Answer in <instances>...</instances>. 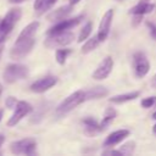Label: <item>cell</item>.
Wrapping results in <instances>:
<instances>
[{"mask_svg":"<svg viewBox=\"0 0 156 156\" xmlns=\"http://www.w3.org/2000/svg\"><path fill=\"white\" fill-rule=\"evenodd\" d=\"M39 26H40V23L38 21H33V22L28 23L20 32L16 41L13 43V45L9 52L11 60H13V61L23 60L32 52V50L35 45V41H37L35 34L39 29Z\"/></svg>","mask_w":156,"mask_h":156,"instance_id":"6da1fadb","label":"cell"},{"mask_svg":"<svg viewBox=\"0 0 156 156\" xmlns=\"http://www.w3.org/2000/svg\"><path fill=\"white\" fill-rule=\"evenodd\" d=\"M85 101V90H76L72 94H69L65 100H62L55 108L56 117H63L67 113H69L72 110H74L78 105L83 104Z\"/></svg>","mask_w":156,"mask_h":156,"instance_id":"7a4b0ae2","label":"cell"},{"mask_svg":"<svg viewBox=\"0 0 156 156\" xmlns=\"http://www.w3.org/2000/svg\"><path fill=\"white\" fill-rule=\"evenodd\" d=\"M29 77V68L21 63H9L2 73V79L7 84H13L18 80L27 79Z\"/></svg>","mask_w":156,"mask_h":156,"instance_id":"3957f363","label":"cell"},{"mask_svg":"<svg viewBox=\"0 0 156 156\" xmlns=\"http://www.w3.org/2000/svg\"><path fill=\"white\" fill-rule=\"evenodd\" d=\"M74 39V34L71 30H65L60 33H54V34H48L44 45L48 49H60L69 45Z\"/></svg>","mask_w":156,"mask_h":156,"instance_id":"277c9868","label":"cell"},{"mask_svg":"<svg viewBox=\"0 0 156 156\" xmlns=\"http://www.w3.org/2000/svg\"><path fill=\"white\" fill-rule=\"evenodd\" d=\"M10 151L15 155H35L37 154V140L33 138H24L10 143Z\"/></svg>","mask_w":156,"mask_h":156,"instance_id":"5b68a950","label":"cell"},{"mask_svg":"<svg viewBox=\"0 0 156 156\" xmlns=\"http://www.w3.org/2000/svg\"><path fill=\"white\" fill-rule=\"evenodd\" d=\"M132 66H133V72L134 76L138 79L144 78L149 71H150V62L149 58L146 57V55L143 51H136L133 54L132 57Z\"/></svg>","mask_w":156,"mask_h":156,"instance_id":"8992f818","label":"cell"},{"mask_svg":"<svg viewBox=\"0 0 156 156\" xmlns=\"http://www.w3.org/2000/svg\"><path fill=\"white\" fill-rule=\"evenodd\" d=\"M22 16V10L20 7H13L11 9L1 20H0V34H6L9 35L16 23L20 21Z\"/></svg>","mask_w":156,"mask_h":156,"instance_id":"52a82bcc","label":"cell"},{"mask_svg":"<svg viewBox=\"0 0 156 156\" xmlns=\"http://www.w3.org/2000/svg\"><path fill=\"white\" fill-rule=\"evenodd\" d=\"M33 112V106L24 100H18L17 105L13 108V113L11 115V117L7 121V126L9 127H15L16 124H18L24 117H27L29 113Z\"/></svg>","mask_w":156,"mask_h":156,"instance_id":"ba28073f","label":"cell"},{"mask_svg":"<svg viewBox=\"0 0 156 156\" xmlns=\"http://www.w3.org/2000/svg\"><path fill=\"white\" fill-rule=\"evenodd\" d=\"M85 15H78L73 18H65L60 22H56L52 27H50L46 32V34H54V33H60V32H65V30H71L72 28H74L76 26H78L83 20H84Z\"/></svg>","mask_w":156,"mask_h":156,"instance_id":"9c48e42d","label":"cell"},{"mask_svg":"<svg viewBox=\"0 0 156 156\" xmlns=\"http://www.w3.org/2000/svg\"><path fill=\"white\" fill-rule=\"evenodd\" d=\"M58 82V78L56 76H52V74H46L41 78H39L38 80L33 82L30 85H29V89L30 91L33 93H37V94H41V93H45L48 91L49 89H51L52 87H55Z\"/></svg>","mask_w":156,"mask_h":156,"instance_id":"30bf717a","label":"cell"},{"mask_svg":"<svg viewBox=\"0 0 156 156\" xmlns=\"http://www.w3.org/2000/svg\"><path fill=\"white\" fill-rule=\"evenodd\" d=\"M113 65H115L113 58L111 56H105L100 61V63L96 66L95 71L91 73V78L95 79V80H104V79H106L110 76V73L112 72Z\"/></svg>","mask_w":156,"mask_h":156,"instance_id":"8fae6325","label":"cell"},{"mask_svg":"<svg viewBox=\"0 0 156 156\" xmlns=\"http://www.w3.org/2000/svg\"><path fill=\"white\" fill-rule=\"evenodd\" d=\"M115 16V10L113 9H108L101 17V21L99 23V28H98V38L100 39V41H105L110 34V29L112 26V20Z\"/></svg>","mask_w":156,"mask_h":156,"instance_id":"7c38bea8","label":"cell"},{"mask_svg":"<svg viewBox=\"0 0 156 156\" xmlns=\"http://www.w3.org/2000/svg\"><path fill=\"white\" fill-rule=\"evenodd\" d=\"M80 124L83 126V132L88 136H95L96 134L104 132L105 129L101 127V124L93 117H85L80 121Z\"/></svg>","mask_w":156,"mask_h":156,"instance_id":"4fadbf2b","label":"cell"},{"mask_svg":"<svg viewBox=\"0 0 156 156\" xmlns=\"http://www.w3.org/2000/svg\"><path fill=\"white\" fill-rule=\"evenodd\" d=\"M129 134H130V132L128 129H126V128L115 130V132L110 133L106 136V139L104 140V146L107 147V149L108 147H113V146L118 145L119 143H122L127 136H129Z\"/></svg>","mask_w":156,"mask_h":156,"instance_id":"5bb4252c","label":"cell"},{"mask_svg":"<svg viewBox=\"0 0 156 156\" xmlns=\"http://www.w3.org/2000/svg\"><path fill=\"white\" fill-rule=\"evenodd\" d=\"M72 10H73V5L68 4V5H65V6H61V7L56 9V10L50 11L49 15L46 16V18H48V21L56 23V22H60V21H62L65 18H68V16L71 15Z\"/></svg>","mask_w":156,"mask_h":156,"instance_id":"9a60e30c","label":"cell"},{"mask_svg":"<svg viewBox=\"0 0 156 156\" xmlns=\"http://www.w3.org/2000/svg\"><path fill=\"white\" fill-rule=\"evenodd\" d=\"M154 10H155V4L150 2L149 0H140L135 6H133L129 10V15H140V16H144V15L151 13Z\"/></svg>","mask_w":156,"mask_h":156,"instance_id":"2e32d148","label":"cell"},{"mask_svg":"<svg viewBox=\"0 0 156 156\" xmlns=\"http://www.w3.org/2000/svg\"><path fill=\"white\" fill-rule=\"evenodd\" d=\"M107 95H108V89L106 87L96 85V87H93V88L85 90V101L102 99V98H105Z\"/></svg>","mask_w":156,"mask_h":156,"instance_id":"e0dca14e","label":"cell"},{"mask_svg":"<svg viewBox=\"0 0 156 156\" xmlns=\"http://www.w3.org/2000/svg\"><path fill=\"white\" fill-rule=\"evenodd\" d=\"M140 95V91L139 90H133V91H129V93H124V94H119V95H115L112 98L108 99V101L111 104H116V105H122V104H126L128 101H133L135 100L136 98H139Z\"/></svg>","mask_w":156,"mask_h":156,"instance_id":"ac0fdd59","label":"cell"},{"mask_svg":"<svg viewBox=\"0 0 156 156\" xmlns=\"http://www.w3.org/2000/svg\"><path fill=\"white\" fill-rule=\"evenodd\" d=\"M56 2H57V0H34V4H33L34 12L38 16H41L45 12H48L49 10H51Z\"/></svg>","mask_w":156,"mask_h":156,"instance_id":"d6986e66","label":"cell"},{"mask_svg":"<svg viewBox=\"0 0 156 156\" xmlns=\"http://www.w3.org/2000/svg\"><path fill=\"white\" fill-rule=\"evenodd\" d=\"M100 43H101V41H100V39L98 38V34L94 35V37H91V38H88V39L84 41V44H83V46H82V49H80L82 54H89V52L94 51V50L99 46Z\"/></svg>","mask_w":156,"mask_h":156,"instance_id":"ffe728a7","label":"cell"},{"mask_svg":"<svg viewBox=\"0 0 156 156\" xmlns=\"http://www.w3.org/2000/svg\"><path fill=\"white\" fill-rule=\"evenodd\" d=\"M116 117H117V111H116V108H113V107H107V108L105 110L104 116H102V119H101V122H100L101 127H102L104 129H106V128L112 123V121H113Z\"/></svg>","mask_w":156,"mask_h":156,"instance_id":"44dd1931","label":"cell"},{"mask_svg":"<svg viewBox=\"0 0 156 156\" xmlns=\"http://www.w3.org/2000/svg\"><path fill=\"white\" fill-rule=\"evenodd\" d=\"M72 52H73V50H72V49H68V48H66V46L57 49L56 52H55V60H56V62H57L58 65L63 66V65L66 63L68 56H69Z\"/></svg>","mask_w":156,"mask_h":156,"instance_id":"7402d4cb","label":"cell"},{"mask_svg":"<svg viewBox=\"0 0 156 156\" xmlns=\"http://www.w3.org/2000/svg\"><path fill=\"white\" fill-rule=\"evenodd\" d=\"M46 111H48L46 105H45V104H40L35 110H33V115H32L30 122H32V123H39V122L43 119V117L45 116Z\"/></svg>","mask_w":156,"mask_h":156,"instance_id":"603a6c76","label":"cell"},{"mask_svg":"<svg viewBox=\"0 0 156 156\" xmlns=\"http://www.w3.org/2000/svg\"><path fill=\"white\" fill-rule=\"evenodd\" d=\"M91 30H93V23H91V22H87V23L83 26L82 30L79 32V35H78L77 41H78V43H83V41H85V40L90 37Z\"/></svg>","mask_w":156,"mask_h":156,"instance_id":"cb8c5ba5","label":"cell"},{"mask_svg":"<svg viewBox=\"0 0 156 156\" xmlns=\"http://www.w3.org/2000/svg\"><path fill=\"white\" fill-rule=\"evenodd\" d=\"M135 147H136V143H135V141H133V140H130V141H127L126 144H123L122 146H119V149H118V150L121 151V154H122V155L128 156V155L134 154Z\"/></svg>","mask_w":156,"mask_h":156,"instance_id":"d4e9b609","label":"cell"},{"mask_svg":"<svg viewBox=\"0 0 156 156\" xmlns=\"http://www.w3.org/2000/svg\"><path fill=\"white\" fill-rule=\"evenodd\" d=\"M141 107L143 108H150L151 106L156 105V96H147V98H144L140 102Z\"/></svg>","mask_w":156,"mask_h":156,"instance_id":"484cf974","label":"cell"},{"mask_svg":"<svg viewBox=\"0 0 156 156\" xmlns=\"http://www.w3.org/2000/svg\"><path fill=\"white\" fill-rule=\"evenodd\" d=\"M17 102H18V100H17L15 96H7V98L5 99V106H6L9 110H13L15 106L17 105Z\"/></svg>","mask_w":156,"mask_h":156,"instance_id":"4316f807","label":"cell"},{"mask_svg":"<svg viewBox=\"0 0 156 156\" xmlns=\"http://www.w3.org/2000/svg\"><path fill=\"white\" fill-rule=\"evenodd\" d=\"M145 24H146V27H147V29H149V33H150L151 38L156 40V26H155L152 22H149V21H146Z\"/></svg>","mask_w":156,"mask_h":156,"instance_id":"83f0119b","label":"cell"},{"mask_svg":"<svg viewBox=\"0 0 156 156\" xmlns=\"http://www.w3.org/2000/svg\"><path fill=\"white\" fill-rule=\"evenodd\" d=\"M102 155H118V156H123L119 150H115V149H112V147H108V150H105V151L102 152Z\"/></svg>","mask_w":156,"mask_h":156,"instance_id":"f1b7e54d","label":"cell"},{"mask_svg":"<svg viewBox=\"0 0 156 156\" xmlns=\"http://www.w3.org/2000/svg\"><path fill=\"white\" fill-rule=\"evenodd\" d=\"M150 84H151V87L154 88V89H156V73L154 74V77L151 78V82H150Z\"/></svg>","mask_w":156,"mask_h":156,"instance_id":"f546056e","label":"cell"},{"mask_svg":"<svg viewBox=\"0 0 156 156\" xmlns=\"http://www.w3.org/2000/svg\"><path fill=\"white\" fill-rule=\"evenodd\" d=\"M24 1H27V0H9L10 4H22Z\"/></svg>","mask_w":156,"mask_h":156,"instance_id":"4dcf8cb0","label":"cell"},{"mask_svg":"<svg viewBox=\"0 0 156 156\" xmlns=\"http://www.w3.org/2000/svg\"><path fill=\"white\" fill-rule=\"evenodd\" d=\"M79 1H80V0H68V2H69L71 5H77Z\"/></svg>","mask_w":156,"mask_h":156,"instance_id":"1f68e13d","label":"cell"},{"mask_svg":"<svg viewBox=\"0 0 156 156\" xmlns=\"http://www.w3.org/2000/svg\"><path fill=\"white\" fill-rule=\"evenodd\" d=\"M4 141H5V136H4L2 134H0V147H1V145L4 144Z\"/></svg>","mask_w":156,"mask_h":156,"instance_id":"d6a6232c","label":"cell"},{"mask_svg":"<svg viewBox=\"0 0 156 156\" xmlns=\"http://www.w3.org/2000/svg\"><path fill=\"white\" fill-rule=\"evenodd\" d=\"M152 133L156 135V123H155V124H154V127H152Z\"/></svg>","mask_w":156,"mask_h":156,"instance_id":"836d02e7","label":"cell"},{"mask_svg":"<svg viewBox=\"0 0 156 156\" xmlns=\"http://www.w3.org/2000/svg\"><path fill=\"white\" fill-rule=\"evenodd\" d=\"M151 118H152V119H155V121H156V111H155V112H154V113H152V117H151Z\"/></svg>","mask_w":156,"mask_h":156,"instance_id":"e575fe53","label":"cell"},{"mask_svg":"<svg viewBox=\"0 0 156 156\" xmlns=\"http://www.w3.org/2000/svg\"><path fill=\"white\" fill-rule=\"evenodd\" d=\"M1 93H2V84L0 83V95H1Z\"/></svg>","mask_w":156,"mask_h":156,"instance_id":"d590c367","label":"cell"},{"mask_svg":"<svg viewBox=\"0 0 156 156\" xmlns=\"http://www.w3.org/2000/svg\"><path fill=\"white\" fill-rule=\"evenodd\" d=\"M1 118H2V110H0V121H1Z\"/></svg>","mask_w":156,"mask_h":156,"instance_id":"8d00e7d4","label":"cell"},{"mask_svg":"<svg viewBox=\"0 0 156 156\" xmlns=\"http://www.w3.org/2000/svg\"><path fill=\"white\" fill-rule=\"evenodd\" d=\"M1 52H2V50H0V57H1Z\"/></svg>","mask_w":156,"mask_h":156,"instance_id":"74e56055","label":"cell"}]
</instances>
